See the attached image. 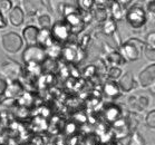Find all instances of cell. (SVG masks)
Instances as JSON below:
<instances>
[{
    "mask_svg": "<svg viewBox=\"0 0 155 145\" xmlns=\"http://www.w3.org/2000/svg\"><path fill=\"white\" fill-rule=\"evenodd\" d=\"M0 76L6 81H18V78L22 76L21 65L12 59H6L0 65Z\"/></svg>",
    "mask_w": 155,
    "mask_h": 145,
    "instance_id": "cell-3",
    "label": "cell"
},
{
    "mask_svg": "<svg viewBox=\"0 0 155 145\" xmlns=\"http://www.w3.org/2000/svg\"><path fill=\"white\" fill-rule=\"evenodd\" d=\"M143 53H144V56L146 57V59H147V60H150V61H154V60H155V50H154V48L148 47V46H145L144 50H143Z\"/></svg>",
    "mask_w": 155,
    "mask_h": 145,
    "instance_id": "cell-27",
    "label": "cell"
},
{
    "mask_svg": "<svg viewBox=\"0 0 155 145\" xmlns=\"http://www.w3.org/2000/svg\"><path fill=\"white\" fill-rule=\"evenodd\" d=\"M103 32L105 35H114L116 32V22L114 21L112 18L106 19L104 24H103Z\"/></svg>",
    "mask_w": 155,
    "mask_h": 145,
    "instance_id": "cell-19",
    "label": "cell"
},
{
    "mask_svg": "<svg viewBox=\"0 0 155 145\" xmlns=\"http://www.w3.org/2000/svg\"><path fill=\"white\" fill-rule=\"evenodd\" d=\"M39 29L34 25H28L22 30V37L28 46H35L37 45V36H38Z\"/></svg>",
    "mask_w": 155,
    "mask_h": 145,
    "instance_id": "cell-13",
    "label": "cell"
},
{
    "mask_svg": "<svg viewBox=\"0 0 155 145\" xmlns=\"http://www.w3.org/2000/svg\"><path fill=\"white\" fill-rule=\"evenodd\" d=\"M145 44L137 38H130L120 45V55L125 61H135L141 57Z\"/></svg>",
    "mask_w": 155,
    "mask_h": 145,
    "instance_id": "cell-1",
    "label": "cell"
},
{
    "mask_svg": "<svg viewBox=\"0 0 155 145\" xmlns=\"http://www.w3.org/2000/svg\"><path fill=\"white\" fill-rule=\"evenodd\" d=\"M22 94H24V86L20 84V81H14L7 84V88H6L4 95H6L7 99L14 101V99L20 97Z\"/></svg>",
    "mask_w": 155,
    "mask_h": 145,
    "instance_id": "cell-10",
    "label": "cell"
},
{
    "mask_svg": "<svg viewBox=\"0 0 155 145\" xmlns=\"http://www.w3.org/2000/svg\"><path fill=\"white\" fill-rule=\"evenodd\" d=\"M65 22L71 28V34H78L84 29V21L81 18V14L79 11H76L74 14H71L65 17Z\"/></svg>",
    "mask_w": 155,
    "mask_h": 145,
    "instance_id": "cell-7",
    "label": "cell"
},
{
    "mask_svg": "<svg viewBox=\"0 0 155 145\" xmlns=\"http://www.w3.org/2000/svg\"><path fill=\"white\" fill-rule=\"evenodd\" d=\"M7 81L5 79L4 77L0 76V96H2L6 92V88H7Z\"/></svg>",
    "mask_w": 155,
    "mask_h": 145,
    "instance_id": "cell-30",
    "label": "cell"
},
{
    "mask_svg": "<svg viewBox=\"0 0 155 145\" xmlns=\"http://www.w3.org/2000/svg\"><path fill=\"white\" fill-rule=\"evenodd\" d=\"M125 19L128 22V25L134 29H140L146 24L147 17L145 14V10L140 5H133L127 10L125 15Z\"/></svg>",
    "mask_w": 155,
    "mask_h": 145,
    "instance_id": "cell-2",
    "label": "cell"
},
{
    "mask_svg": "<svg viewBox=\"0 0 155 145\" xmlns=\"http://www.w3.org/2000/svg\"><path fill=\"white\" fill-rule=\"evenodd\" d=\"M145 122L147 124V126L152 130H154L155 127V110H151L150 113L146 115V118H145Z\"/></svg>",
    "mask_w": 155,
    "mask_h": 145,
    "instance_id": "cell-25",
    "label": "cell"
},
{
    "mask_svg": "<svg viewBox=\"0 0 155 145\" xmlns=\"http://www.w3.org/2000/svg\"><path fill=\"white\" fill-rule=\"evenodd\" d=\"M117 85H118L120 91H122V92H124V93H130V91H133V89L136 87L137 84H136V81H135L133 74H132L130 71H126V73L120 77Z\"/></svg>",
    "mask_w": 155,
    "mask_h": 145,
    "instance_id": "cell-9",
    "label": "cell"
},
{
    "mask_svg": "<svg viewBox=\"0 0 155 145\" xmlns=\"http://www.w3.org/2000/svg\"><path fill=\"white\" fill-rule=\"evenodd\" d=\"M154 8H155V2L154 1H148L147 2V10L150 14H154Z\"/></svg>",
    "mask_w": 155,
    "mask_h": 145,
    "instance_id": "cell-31",
    "label": "cell"
},
{
    "mask_svg": "<svg viewBox=\"0 0 155 145\" xmlns=\"http://www.w3.org/2000/svg\"><path fill=\"white\" fill-rule=\"evenodd\" d=\"M138 79H140V84L142 87H152L154 86L155 81V65H148L147 67H145L143 71L138 75Z\"/></svg>",
    "mask_w": 155,
    "mask_h": 145,
    "instance_id": "cell-8",
    "label": "cell"
},
{
    "mask_svg": "<svg viewBox=\"0 0 155 145\" xmlns=\"http://www.w3.org/2000/svg\"><path fill=\"white\" fill-rule=\"evenodd\" d=\"M22 59L27 65H40L44 64V61L47 59L46 50L41 47L28 46L22 53Z\"/></svg>",
    "mask_w": 155,
    "mask_h": 145,
    "instance_id": "cell-4",
    "label": "cell"
},
{
    "mask_svg": "<svg viewBox=\"0 0 155 145\" xmlns=\"http://www.w3.org/2000/svg\"><path fill=\"white\" fill-rule=\"evenodd\" d=\"M87 39H88V40L91 39V38H89V36H88V35H86V36H85V37H84V38L81 39V46H83V47H86V46H87Z\"/></svg>",
    "mask_w": 155,
    "mask_h": 145,
    "instance_id": "cell-33",
    "label": "cell"
},
{
    "mask_svg": "<svg viewBox=\"0 0 155 145\" xmlns=\"http://www.w3.org/2000/svg\"><path fill=\"white\" fill-rule=\"evenodd\" d=\"M110 14H112V19L114 21H120L123 20L124 16V8L120 6V4L118 1H113L110 5Z\"/></svg>",
    "mask_w": 155,
    "mask_h": 145,
    "instance_id": "cell-15",
    "label": "cell"
},
{
    "mask_svg": "<svg viewBox=\"0 0 155 145\" xmlns=\"http://www.w3.org/2000/svg\"><path fill=\"white\" fill-rule=\"evenodd\" d=\"M107 60H108L109 64L112 65V67H118V66H120V65H123L125 63L122 55L120 53H117V51L109 53L107 55Z\"/></svg>",
    "mask_w": 155,
    "mask_h": 145,
    "instance_id": "cell-18",
    "label": "cell"
},
{
    "mask_svg": "<svg viewBox=\"0 0 155 145\" xmlns=\"http://www.w3.org/2000/svg\"><path fill=\"white\" fill-rule=\"evenodd\" d=\"M50 34H51L54 41L58 45H60L61 43H66L71 36V28L65 22V20L55 22L50 29Z\"/></svg>",
    "mask_w": 155,
    "mask_h": 145,
    "instance_id": "cell-6",
    "label": "cell"
},
{
    "mask_svg": "<svg viewBox=\"0 0 155 145\" xmlns=\"http://www.w3.org/2000/svg\"><path fill=\"white\" fill-rule=\"evenodd\" d=\"M94 4H95V1H93V0H81V1H78V7L85 12H88L94 7Z\"/></svg>",
    "mask_w": 155,
    "mask_h": 145,
    "instance_id": "cell-23",
    "label": "cell"
},
{
    "mask_svg": "<svg viewBox=\"0 0 155 145\" xmlns=\"http://www.w3.org/2000/svg\"><path fill=\"white\" fill-rule=\"evenodd\" d=\"M145 46H148V47H152V48H154L155 47V32L154 31H151L148 32L147 36H146V38H145Z\"/></svg>",
    "mask_w": 155,
    "mask_h": 145,
    "instance_id": "cell-29",
    "label": "cell"
},
{
    "mask_svg": "<svg viewBox=\"0 0 155 145\" xmlns=\"http://www.w3.org/2000/svg\"><path fill=\"white\" fill-rule=\"evenodd\" d=\"M120 88L118 85L114 81H106L105 85H104V93L105 95H107L110 98H116L117 96H120Z\"/></svg>",
    "mask_w": 155,
    "mask_h": 145,
    "instance_id": "cell-16",
    "label": "cell"
},
{
    "mask_svg": "<svg viewBox=\"0 0 155 145\" xmlns=\"http://www.w3.org/2000/svg\"><path fill=\"white\" fill-rule=\"evenodd\" d=\"M22 4H24V9L27 15H36L39 12V9L41 7V5L40 4V1H22Z\"/></svg>",
    "mask_w": 155,
    "mask_h": 145,
    "instance_id": "cell-17",
    "label": "cell"
},
{
    "mask_svg": "<svg viewBox=\"0 0 155 145\" xmlns=\"http://www.w3.org/2000/svg\"><path fill=\"white\" fill-rule=\"evenodd\" d=\"M7 26V21H6V18L4 17V15L0 14V29H4L6 28Z\"/></svg>",
    "mask_w": 155,
    "mask_h": 145,
    "instance_id": "cell-32",
    "label": "cell"
},
{
    "mask_svg": "<svg viewBox=\"0 0 155 145\" xmlns=\"http://www.w3.org/2000/svg\"><path fill=\"white\" fill-rule=\"evenodd\" d=\"M1 44L4 49L8 54H16L24 46V40L17 32L10 31L7 32L2 36L1 38Z\"/></svg>",
    "mask_w": 155,
    "mask_h": 145,
    "instance_id": "cell-5",
    "label": "cell"
},
{
    "mask_svg": "<svg viewBox=\"0 0 155 145\" xmlns=\"http://www.w3.org/2000/svg\"><path fill=\"white\" fill-rule=\"evenodd\" d=\"M95 17L96 19L101 22H104L107 19V11L105 7H98L97 10L95 11Z\"/></svg>",
    "mask_w": 155,
    "mask_h": 145,
    "instance_id": "cell-24",
    "label": "cell"
},
{
    "mask_svg": "<svg viewBox=\"0 0 155 145\" xmlns=\"http://www.w3.org/2000/svg\"><path fill=\"white\" fill-rule=\"evenodd\" d=\"M128 145H145L144 137H143L138 132H135L134 134L132 135Z\"/></svg>",
    "mask_w": 155,
    "mask_h": 145,
    "instance_id": "cell-22",
    "label": "cell"
},
{
    "mask_svg": "<svg viewBox=\"0 0 155 145\" xmlns=\"http://www.w3.org/2000/svg\"><path fill=\"white\" fill-rule=\"evenodd\" d=\"M105 116H106V118L108 120H110V122H113V120L116 122L117 117L120 116V110H118V107L110 106L109 108H107V110H106V113H105Z\"/></svg>",
    "mask_w": 155,
    "mask_h": 145,
    "instance_id": "cell-21",
    "label": "cell"
},
{
    "mask_svg": "<svg viewBox=\"0 0 155 145\" xmlns=\"http://www.w3.org/2000/svg\"><path fill=\"white\" fill-rule=\"evenodd\" d=\"M38 24L41 27V29H50L51 26V18L49 15L42 14L38 17Z\"/></svg>",
    "mask_w": 155,
    "mask_h": 145,
    "instance_id": "cell-20",
    "label": "cell"
},
{
    "mask_svg": "<svg viewBox=\"0 0 155 145\" xmlns=\"http://www.w3.org/2000/svg\"><path fill=\"white\" fill-rule=\"evenodd\" d=\"M55 41H54L51 34H50V29H41L38 31L37 36V46L41 47L46 50L50 46H53Z\"/></svg>",
    "mask_w": 155,
    "mask_h": 145,
    "instance_id": "cell-11",
    "label": "cell"
},
{
    "mask_svg": "<svg viewBox=\"0 0 155 145\" xmlns=\"http://www.w3.org/2000/svg\"><path fill=\"white\" fill-rule=\"evenodd\" d=\"M8 17H9V22L14 27H19L25 21V12L19 6H15L11 8Z\"/></svg>",
    "mask_w": 155,
    "mask_h": 145,
    "instance_id": "cell-12",
    "label": "cell"
},
{
    "mask_svg": "<svg viewBox=\"0 0 155 145\" xmlns=\"http://www.w3.org/2000/svg\"><path fill=\"white\" fill-rule=\"evenodd\" d=\"M108 76L110 79H117V78L122 76V69L120 67H110L108 71Z\"/></svg>",
    "mask_w": 155,
    "mask_h": 145,
    "instance_id": "cell-28",
    "label": "cell"
},
{
    "mask_svg": "<svg viewBox=\"0 0 155 145\" xmlns=\"http://www.w3.org/2000/svg\"><path fill=\"white\" fill-rule=\"evenodd\" d=\"M12 8V2L8 1V0H4V1H0V14H6L9 12Z\"/></svg>",
    "mask_w": 155,
    "mask_h": 145,
    "instance_id": "cell-26",
    "label": "cell"
},
{
    "mask_svg": "<svg viewBox=\"0 0 155 145\" xmlns=\"http://www.w3.org/2000/svg\"><path fill=\"white\" fill-rule=\"evenodd\" d=\"M79 53H81V49L77 48V47L74 46H68L65 47L61 51V56L65 58L68 61H78L79 60Z\"/></svg>",
    "mask_w": 155,
    "mask_h": 145,
    "instance_id": "cell-14",
    "label": "cell"
}]
</instances>
